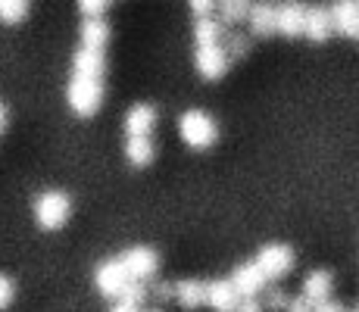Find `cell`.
<instances>
[{"mask_svg": "<svg viewBox=\"0 0 359 312\" xmlns=\"http://www.w3.org/2000/svg\"><path fill=\"white\" fill-rule=\"evenodd\" d=\"M66 103L72 107V113L94 116L103 103V79L72 72V79H69V85H66Z\"/></svg>", "mask_w": 359, "mask_h": 312, "instance_id": "1", "label": "cell"}, {"mask_svg": "<svg viewBox=\"0 0 359 312\" xmlns=\"http://www.w3.org/2000/svg\"><path fill=\"white\" fill-rule=\"evenodd\" d=\"M178 135H182V141L188 144L191 150H210L219 137V125L210 113H203V109H188V113H182V119H178Z\"/></svg>", "mask_w": 359, "mask_h": 312, "instance_id": "2", "label": "cell"}, {"mask_svg": "<svg viewBox=\"0 0 359 312\" xmlns=\"http://www.w3.org/2000/svg\"><path fill=\"white\" fill-rule=\"evenodd\" d=\"M72 216V200L63 191H44L34 200V222L44 231H60Z\"/></svg>", "mask_w": 359, "mask_h": 312, "instance_id": "3", "label": "cell"}, {"mask_svg": "<svg viewBox=\"0 0 359 312\" xmlns=\"http://www.w3.org/2000/svg\"><path fill=\"white\" fill-rule=\"evenodd\" d=\"M253 262L266 275V281H281L294 269V250L287 244H266V247H259Z\"/></svg>", "mask_w": 359, "mask_h": 312, "instance_id": "4", "label": "cell"}, {"mask_svg": "<svg viewBox=\"0 0 359 312\" xmlns=\"http://www.w3.org/2000/svg\"><path fill=\"white\" fill-rule=\"evenodd\" d=\"M119 262L126 266L128 278L150 281L156 275V269H160V253H156L154 247H147V244H137V247H128L126 253L119 256Z\"/></svg>", "mask_w": 359, "mask_h": 312, "instance_id": "5", "label": "cell"}, {"mask_svg": "<svg viewBox=\"0 0 359 312\" xmlns=\"http://www.w3.org/2000/svg\"><path fill=\"white\" fill-rule=\"evenodd\" d=\"M194 69H197L200 79H206V81H219V79H225V75H229L231 57L225 53V47H222V44L197 47V53H194Z\"/></svg>", "mask_w": 359, "mask_h": 312, "instance_id": "6", "label": "cell"}, {"mask_svg": "<svg viewBox=\"0 0 359 312\" xmlns=\"http://www.w3.org/2000/svg\"><path fill=\"white\" fill-rule=\"evenodd\" d=\"M94 284H97V290H100L103 297L116 300V297L122 294V287L128 284L126 266H122L119 259H107V262H100V266L94 269Z\"/></svg>", "mask_w": 359, "mask_h": 312, "instance_id": "7", "label": "cell"}, {"mask_svg": "<svg viewBox=\"0 0 359 312\" xmlns=\"http://www.w3.org/2000/svg\"><path fill=\"white\" fill-rule=\"evenodd\" d=\"M303 19H306V4H300V0L275 4V32L285 34V38H300Z\"/></svg>", "mask_w": 359, "mask_h": 312, "instance_id": "8", "label": "cell"}, {"mask_svg": "<svg viewBox=\"0 0 359 312\" xmlns=\"http://www.w3.org/2000/svg\"><path fill=\"white\" fill-rule=\"evenodd\" d=\"M331 29L344 38H359V0H331Z\"/></svg>", "mask_w": 359, "mask_h": 312, "instance_id": "9", "label": "cell"}, {"mask_svg": "<svg viewBox=\"0 0 359 312\" xmlns=\"http://www.w3.org/2000/svg\"><path fill=\"white\" fill-rule=\"evenodd\" d=\"M229 281H231V287L238 290V297H259L269 284L257 262H241V266H234Z\"/></svg>", "mask_w": 359, "mask_h": 312, "instance_id": "10", "label": "cell"}, {"mask_svg": "<svg viewBox=\"0 0 359 312\" xmlns=\"http://www.w3.org/2000/svg\"><path fill=\"white\" fill-rule=\"evenodd\" d=\"M247 25H250L253 38H269L275 34V4L272 0H250V10H247Z\"/></svg>", "mask_w": 359, "mask_h": 312, "instance_id": "11", "label": "cell"}, {"mask_svg": "<svg viewBox=\"0 0 359 312\" xmlns=\"http://www.w3.org/2000/svg\"><path fill=\"white\" fill-rule=\"evenodd\" d=\"M238 290L231 287L229 278H219V281H206V300L203 306H210L212 312H234L238 306Z\"/></svg>", "mask_w": 359, "mask_h": 312, "instance_id": "12", "label": "cell"}, {"mask_svg": "<svg viewBox=\"0 0 359 312\" xmlns=\"http://www.w3.org/2000/svg\"><path fill=\"white\" fill-rule=\"evenodd\" d=\"M303 34L316 44H325V41L334 34L331 29V16H328V6H306V19H303Z\"/></svg>", "mask_w": 359, "mask_h": 312, "instance_id": "13", "label": "cell"}, {"mask_svg": "<svg viewBox=\"0 0 359 312\" xmlns=\"http://www.w3.org/2000/svg\"><path fill=\"white\" fill-rule=\"evenodd\" d=\"M156 122H160L156 107H150V103H135L126 113V135H154Z\"/></svg>", "mask_w": 359, "mask_h": 312, "instance_id": "14", "label": "cell"}, {"mask_svg": "<svg viewBox=\"0 0 359 312\" xmlns=\"http://www.w3.org/2000/svg\"><path fill=\"white\" fill-rule=\"evenodd\" d=\"M156 156V147L154 141H150V135H128L126 137V159L131 165H137V169H144V165H150Z\"/></svg>", "mask_w": 359, "mask_h": 312, "instance_id": "15", "label": "cell"}, {"mask_svg": "<svg viewBox=\"0 0 359 312\" xmlns=\"http://www.w3.org/2000/svg\"><path fill=\"white\" fill-rule=\"evenodd\" d=\"M331 290H334V275H331L328 269H316V272H309L306 278H303V297L313 303L331 297Z\"/></svg>", "mask_w": 359, "mask_h": 312, "instance_id": "16", "label": "cell"}, {"mask_svg": "<svg viewBox=\"0 0 359 312\" xmlns=\"http://www.w3.org/2000/svg\"><path fill=\"white\" fill-rule=\"evenodd\" d=\"M79 34H81V47H97V50H103L109 41V22L103 16H85Z\"/></svg>", "mask_w": 359, "mask_h": 312, "instance_id": "17", "label": "cell"}, {"mask_svg": "<svg viewBox=\"0 0 359 312\" xmlns=\"http://www.w3.org/2000/svg\"><path fill=\"white\" fill-rule=\"evenodd\" d=\"M222 38H225V25L219 22V16H197V25H194L197 47L222 44Z\"/></svg>", "mask_w": 359, "mask_h": 312, "instance_id": "18", "label": "cell"}, {"mask_svg": "<svg viewBox=\"0 0 359 312\" xmlns=\"http://www.w3.org/2000/svg\"><path fill=\"white\" fill-rule=\"evenodd\" d=\"M206 300V281H178L175 284V303L182 309H197Z\"/></svg>", "mask_w": 359, "mask_h": 312, "instance_id": "19", "label": "cell"}, {"mask_svg": "<svg viewBox=\"0 0 359 312\" xmlns=\"http://www.w3.org/2000/svg\"><path fill=\"white\" fill-rule=\"evenodd\" d=\"M247 10H250V0H216V13L219 22L229 29V25H238L247 19Z\"/></svg>", "mask_w": 359, "mask_h": 312, "instance_id": "20", "label": "cell"}, {"mask_svg": "<svg viewBox=\"0 0 359 312\" xmlns=\"http://www.w3.org/2000/svg\"><path fill=\"white\" fill-rule=\"evenodd\" d=\"M32 0H0V22L4 25H19L29 16Z\"/></svg>", "mask_w": 359, "mask_h": 312, "instance_id": "21", "label": "cell"}, {"mask_svg": "<svg viewBox=\"0 0 359 312\" xmlns=\"http://www.w3.org/2000/svg\"><path fill=\"white\" fill-rule=\"evenodd\" d=\"M222 47H225V53H229L231 60H241V57H247V53H250V47H253V34L225 32V38H222Z\"/></svg>", "mask_w": 359, "mask_h": 312, "instance_id": "22", "label": "cell"}, {"mask_svg": "<svg viewBox=\"0 0 359 312\" xmlns=\"http://www.w3.org/2000/svg\"><path fill=\"white\" fill-rule=\"evenodd\" d=\"M147 284L144 281H135V278H128V284L122 287V294L116 297V300H126V303H131V306H144V300H147Z\"/></svg>", "mask_w": 359, "mask_h": 312, "instance_id": "23", "label": "cell"}, {"mask_svg": "<svg viewBox=\"0 0 359 312\" xmlns=\"http://www.w3.org/2000/svg\"><path fill=\"white\" fill-rule=\"evenodd\" d=\"M287 300H291V297H287L285 290L269 287V284H266V300H262V306H266V312H285Z\"/></svg>", "mask_w": 359, "mask_h": 312, "instance_id": "24", "label": "cell"}, {"mask_svg": "<svg viewBox=\"0 0 359 312\" xmlns=\"http://www.w3.org/2000/svg\"><path fill=\"white\" fill-rule=\"evenodd\" d=\"M147 294L154 297L156 303H169V300H175V284H169V281H154L147 287Z\"/></svg>", "mask_w": 359, "mask_h": 312, "instance_id": "25", "label": "cell"}, {"mask_svg": "<svg viewBox=\"0 0 359 312\" xmlns=\"http://www.w3.org/2000/svg\"><path fill=\"white\" fill-rule=\"evenodd\" d=\"M107 6H109V0H79V10L85 16H103Z\"/></svg>", "mask_w": 359, "mask_h": 312, "instance_id": "26", "label": "cell"}, {"mask_svg": "<svg viewBox=\"0 0 359 312\" xmlns=\"http://www.w3.org/2000/svg\"><path fill=\"white\" fill-rule=\"evenodd\" d=\"M13 297H16V287H13V281L6 278V275H0V312L10 306Z\"/></svg>", "mask_w": 359, "mask_h": 312, "instance_id": "27", "label": "cell"}, {"mask_svg": "<svg viewBox=\"0 0 359 312\" xmlns=\"http://www.w3.org/2000/svg\"><path fill=\"white\" fill-rule=\"evenodd\" d=\"M188 6L194 16H212L216 13V0H188Z\"/></svg>", "mask_w": 359, "mask_h": 312, "instance_id": "28", "label": "cell"}, {"mask_svg": "<svg viewBox=\"0 0 359 312\" xmlns=\"http://www.w3.org/2000/svg\"><path fill=\"white\" fill-rule=\"evenodd\" d=\"M234 312H266V306H262L259 297H241Z\"/></svg>", "mask_w": 359, "mask_h": 312, "instance_id": "29", "label": "cell"}, {"mask_svg": "<svg viewBox=\"0 0 359 312\" xmlns=\"http://www.w3.org/2000/svg\"><path fill=\"white\" fill-rule=\"evenodd\" d=\"M285 312H313V300H306V297H291L287 300V306H285Z\"/></svg>", "mask_w": 359, "mask_h": 312, "instance_id": "30", "label": "cell"}, {"mask_svg": "<svg viewBox=\"0 0 359 312\" xmlns=\"http://www.w3.org/2000/svg\"><path fill=\"white\" fill-rule=\"evenodd\" d=\"M313 312H347V309H344L337 300H331V297H325V300L313 303Z\"/></svg>", "mask_w": 359, "mask_h": 312, "instance_id": "31", "label": "cell"}, {"mask_svg": "<svg viewBox=\"0 0 359 312\" xmlns=\"http://www.w3.org/2000/svg\"><path fill=\"white\" fill-rule=\"evenodd\" d=\"M109 312H141V306H131V303H126V300H116Z\"/></svg>", "mask_w": 359, "mask_h": 312, "instance_id": "32", "label": "cell"}, {"mask_svg": "<svg viewBox=\"0 0 359 312\" xmlns=\"http://www.w3.org/2000/svg\"><path fill=\"white\" fill-rule=\"evenodd\" d=\"M4 128H6V107L0 103V135H4Z\"/></svg>", "mask_w": 359, "mask_h": 312, "instance_id": "33", "label": "cell"}, {"mask_svg": "<svg viewBox=\"0 0 359 312\" xmlns=\"http://www.w3.org/2000/svg\"><path fill=\"white\" fill-rule=\"evenodd\" d=\"M141 312H165V309H160V306H156V309H141Z\"/></svg>", "mask_w": 359, "mask_h": 312, "instance_id": "34", "label": "cell"}, {"mask_svg": "<svg viewBox=\"0 0 359 312\" xmlns=\"http://www.w3.org/2000/svg\"><path fill=\"white\" fill-rule=\"evenodd\" d=\"M356 312H359V306H356Z\"/></svg>", "mask_w": 359, "mask_h": 312, "instance_id": "35", "label": "cell"}, {"mask_svg": "<svg viewBox=\"0 0 359 312\" xmlns=\"http://www.w3.org/2000/svg\"><path fill=\"white\" fill-rule=\"evenodd\" d=\"M353 312H356V309H353Z\"/></svg>", "mask_w": 359, "mask_h": 312, "instance_id": "36", "label": "cell"}]
</instances>
